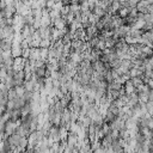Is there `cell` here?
<instances>
[{"instance_id": "1", "label": "cell", "mask_w": 153, "mask_h": 153, "mask_svg": "<svg viewBox=\"0 0 153 153\" xmlns=\"http://www.w3.org/2000/svg\"><path fill=\"white\" fill-rule=\"evenodd\" d=\"M4 38H5V37H4V33H2V30L0 29V41H1V39H4Z\"/></svg>"}, {"instance_id": "2", "label": "cell", "mask_w": 153, "mask_h": 153, "mask_svg": "<svg viewBox=\"0 0 153 153\" xmlns=\"http://www.w3.org/2000/svg\"><path fill=\"white\" fill-rule=\"evenodd\" d=\"M147 4H149V5H152V2H153V0H145Z\"/></svg>"}, {"instance_id": "3", "label": "cell", "mask_w": 153, "mask_h": 153, "mask_svg": "<svg viewBox=\"0 0 153 153\" xmlns=\"http://www.w3.org/2000/svg\"><path fill=\"white\" fill-rule=\"evenodd\" d=\"M111 1H120V0H111Z\"/></svg>"}, {"instance_id": "4", "label": "cell", "mask_w": 153, "mask_h": 153, "mask_svg": "<svg viewBox=\"0 0 153 153\" xmlns=\"http://www.w3.org/2000/svg\"><path fill=\"white\" fill-rule=\"evenodd\" d=\"M136 1H137V2H139V1H140V0H136Z\"/></svg>"}]
</instances>
